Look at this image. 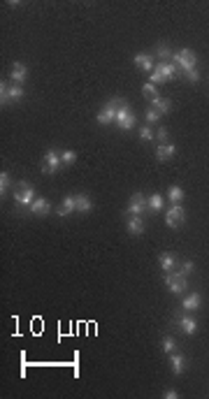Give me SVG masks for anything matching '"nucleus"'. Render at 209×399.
Masks as SVG:
<instances>
[{"label":"nucleus","mask_w":209,"mask_h":399,"mask_svg":"<svg viewBox=\"0 0 209 399\" xmlns=\"http://www.w3.org/2000/svg\"><path fill=\"white\" fill-rule=\"evenodd\" d=\"M119 105H121V98H112V100H107V102L103 105V109L98 112L95 121H98L100 125H112V123H116Z\"/></svg>","instance_id":"obj_3"},{"label":"nucleus","mask_w":209,"mask_h":399,"mask_svg":"<svg viewBox=\"0 0 209 399\" xmlns=\"http://www.w3.org/2000/svg\"><path fill=\"white\" fill-rule=\"evenodd\" d=\"M200 302H202V297H200V293H190L186 299H184V311H195L200 306Z\"/></svg>","instance_id":"obj_20"},{"label":"nucleus","mask_w":209,"mask_h":399,"mask_svg":"<svg viewBox=\"0 0 209 399\" xmlns=\"http://www.w3.org/2000/svg\"><path fill=\"white\" fill-rule=\"evenodd\" d=\"M61 160H63V165H65V167L75 165V162H77V151H75V149H65V151H61Z\"/></svg>","instance_id":"obj_28"},{"label":"nucleus","mask_w":209,"mask_h":399,"mask_svg":"<svg viewBox=\"0 0 209 399\" xmlns=\"http://www.w3.org/2000/svg\"><path fill=\"white\" fill-rule=\"evenodd\" d=\"M133 63H135V65H137V67H140L142 72H149V75H151L153 70H156V65H153V56H151V54H137V56L133 58Z\"/></svg>","instance_id":"obj_13"},{"label":"nucleus","mask_w":209,"mask_h":399,"mask_svg":"<svg viewBox=\"0 0 209 399\" xmlns=\"http://www.w3.org/2000/svg\"><path fill=\"white\" fill-rule=\"evenodd\" d=\"M23 95H26V88H23V86H19V84H7L5 79L0 81V105H2V107L19 102Z\"/></svg>","instance_id":"obj_1"},{"label":"nucleus","mask_w":209,"mask_h":399,"mask_svg":"<svg viewBox=\"0 0 209 399\" xmlns=\"http://www.w3.org/2000/svg\"><path fill=\"white\" fill-rule=\"evenodd\" d=\"M156 70L163 75V79H165V81H170V79H177V77H179V67L174 65L172 60H170V63H158V65H156Z\"/></svg>","instance_id":"obj_15"},{"label":"nucleus","mask_w":209,"mask_h":399,"mask_svg":"<svg viewBox=\"0 0 209 399\" xmlns=\"http://www.w3.org/2000/svg\"><path fill=\"white\" fill-rule=\"evenodd\" d=\"M172 63L179 67V70H193L195 63H198V56H195V51L193 49H179V51H174L172 54Z\"/></svg>","instance_id":"obj_5"},{"label":"nucleus","mask_w":209,"mask_h":399,"mask_svg":"<svg viewBox=\"0 0 209 399\" xmlns=\"http://www.w3.org/2000/svg\"><path fill=\"white\" fill-rule=\"evenodd\" d=\"M125 228H128V232L133 235V237H140L144 232V220L142 216H128V223H125Z\"/></svg>","instance_id":"obj_18"},{"label":"nucleus","mask_w":209,"mask_h":399,"mask_svg":"<svg viewBox=\"0 0 209 399\" xmlns=\"http://www.w3.org/2000/svg\"><path fill=\"white\" fill-rule=\"evenodd\" d=\"M184 75H186V79H188V81H193V84H198V81H200V72L195 70V67H193V70H186Z\"/></svg>","instance_id":"obj_34"},{"label":"nucleus","mask_w":209,"mask_h":399,"mask_svg":"<svg viewBox=\"0 0 209 399\" xmlns=\"http://www.w3.org/2000/svg\"><path fill=\"white\" fill-rule=\"evenodd\" d=\"M186 220V211L181 204H172L170 211L165 214V223H167V228H179L181 223Z\"/></svg>","instance_id":"obj_9"},{"label":"nucleus","mask_w":209,"mask_h":399,"mask_svg":"<svg viewBox=\"0 0 209 399\" xmlns=\"http://www.w3.org/2000/svg\"><path fill=\"white\" fill-rule=\"evenodd\" d=\"M163 195H158V193H153L151 198H146V204H149V209L151 211H161L163 209Z\"/></svg>","instance_id":"obj_27"},{"label":"nucleus","mask_w":209,"mask_h":399,"mask_svg":"<svg viewBox=\"0 0 209 399\" xmlns=\"http://www.w3.org/2000/svg\"><path fill=\"white\" fill-rule=\"evenodd\" d=\"M163 281H165V285H167V290H170L172 295H184V293H186V288H188L186 276H181L179 272H177V274L167 272V274L163 276Z\"/></svg>","instance_id":"obj_6"},{"label":"nucleus","mask_w":209,"mask_h":399,"mask_svg":"<svg viewBox=\"0 0 209 399\" xmlns=\"http://www.w3.org/2000/svg\"><path fill=\"white\" fill-rule=\"evenodd\" d=\"M35 188L30 186L28 181H19V186L14 190V202H17V207L19 209H30V204L35 202Z\"/></svg>","instance_id":"obj_2"},{"label":"nucleus","mask_w":209,"mask_h":399,"mask_svg":"<svg viewBox=\"0 0 209 399\" xmlns=\"http://www.w3.org/2000/svg\"><path fill=\"white\" fill-rule=\"evenodd\" d=\"M193 269H195V265L190 262V260H184L179 265V274L181 276H188V274H193Z\"/></svg>","instance_id":"obj_30"},{"label":"nucleus","mask_w":209,"mask_h":399,"mask_svg":"<svg viewBox=\"0 0 209 399\" xmlns=\"http://www.w3.org/2000/svg\"><path fill=\"white\" fill-rule=\"evenodd\" d=\"M12 179H10V172H0V195L5 198V193L10 190Z\"/></svg>","instance_id":"obj_29"},{"label":"nucleus","mask_w":209,"mask_h":399,"mask_svg":"<svg viewBox=\"0 0 209 399\" xmlns=\"http://www.w3.org/2000/svg\"><path fill=\"white\" fill-rule=\"evenodd\" d=\"M151 107L156 109V112H161V114H167L172 109V102L170 100H165V98H158V100H153L151 102Z\"/></svg>","instance_id":"obj_26"},{"label":"nucleus","mask_w":209,"mask_h":399,"mask_svg":"<svg viewBox=\"0 0 209 399\" xmlns=\"http://www.w3.org/2000/svg\"><path fill=\"white\" fill-rule=\"evenodd\" d=\"M174 153H177V146H174L172 142H167V144H158V149H156V158H158V160L163 162V160H170Z\"/></svg>","instance_id":"obj_19"},{"label":"nucleus","mask_w":209,"mask_h":399,"mask_svg":"<svg viewBox=\"0 0 209 399\" xmlns=\"http://www.w3.org/2000/svg\"><path fill=\"white\" fill-rule=\"evenodd\" d=\"M149 209V204H146V198H144L142 193H135L133 198L128 200V207H125V214L128 216H144Z\"/></svg>","instance_id":"obj_8"},{"label":"nucleus","mask_w":209,"mask_h":399,"mask_svg":"<svg viewBox=\"0 0 209 399\" xmlns=\"http://www.w3.org/2000/svg\"><path fill=\"white\" fill-rule=\"evenodd\" d=\"M174 325H177L184 334H195L198 332V320H195L193 316H188V314L174 316Z\"/></svg>","instance_id":"obj_10"},{"label":"nucleus","mask_w":209,"mask_h":399,"mask_svg":"<svg viewBox=\"0 0 209 399\" xmlns=\"http://www.w3.org/2000/svg\"><path fill=\"white\" fill-rule=\"evenodd\" d=\"M149 81H151L153 86H158V84H165V79H163V75L158 72V70H153L151 75H149Z\"/></svg>","instance_id":"obj_33"},{"label":"nucleus","mask_w":209,"mask_h":399,"mask_svg":"<svg viewBox=\"0 0 209 399\" xmlns=\"http://www.w3.org/2000/svg\"><path fill=\"white\" fill-rule=\"evenodd\" d=\"M158 119H161V112H156L153 107H149L146 109V123H156Z\"/></svg>","instance_id":"obj_32"},{"label":"nucleus","mask_w":209,"mask_h":399,"mask_svg":"<svg viewBox=\"0 0 209 399\" xmlns=\"http://www.w3.org/2000/svg\"><path fill=\"white\" fill-rule=\"evenodd\" d=\"M61 165H63V160H61V153H58L56 149H49V151L44 153L42 162H40V170H42V174H54Z\"/></svg>","instance_id":"obj_7"},{"label":"nucleus","mask_w":209,"mask_h":399,"mask_svg":"<svg viewBox=\"0 0 209 399\" xmlns=\"http://www.w3.org/2000/svg\"><path fill=\"white\" fill-rule=\"evenodd\" d=\"M156 140H158L161 144H167V142H170V140H167V130H165V128H161V130L156 133Z\"/></svg>","instance_id":"obj_35"},{"label":"nucleus","mask_w":209,"mask_h":399,"mask_svg":"<svg viewBox=\"0 0 209 399\" xmlns=\"http://www.w3.org/2000/svg\"><path fill=\"white\" fill-rule=\"evenodd\" d=\"M161 348H163V353H165V355L174 353V351H177V339H174V337H170V334H167V337H163Z\"/></svg>","instance_id":"obj_24"},{"label":"nucleus","mask_w":209,"mask_h":399,"mask_svg":"<svg viewBox=\"0 0 209 399\" xmlns=\"http://www.w3.org/2000/svg\"><path fill=\"white\" fill-rule=\"evenodd\" d=\"M116 125H119L121 130H130V128H135V125H137V116H135V112L130 109L128 100H124V98H121V105H119Z\"/></svg>","instance_id":"obj_4"},{"label":"nucleus","mask_w":209,"mask_h":399,"mask_svg":"<svg viewBox=\"0 0 209 399\" xmlns=\"http://www.w3.org/2000/svg\"><path fill=\"white\" fill-rule=\"evenodd\" d=\"M158 262H161V269L167 274V272H172V269L177 267V256L170 253V251H163L161 256H158Z\"/></svg>","instance_id":"obj_17"},{"label":"nucleus","mask_w":209,"mask_h":399,"mask_svg":"<svg viewBox=\"0 0 209 399\" xmlns=\"http://www.w3.org/2000/svg\"><path fill=\"white\" fill-rule=\"evenodd\" d=\"M163 397H165V399H177V397H179V392H177V390H165V395H163Z\"/></svg>","instance_id":"obj_36"},{"label":"nucleus","mask_w":209,"mask_h":399,"mask_svg":"<svg viewBox=\"0 0 209 399\" xmlns=\"http://www.w3.org/2000/svg\"><path fill=\"white\" fill-rule=\"evenodd\" d=\"M142 93H144V98H146L149 102H153V100H158V98H161V95H158V88H156L151 81H146V84H144Z\"/></svg>","instance_id":"obj_25"},{"label":"nucleus","mask_w":209,"mask_h":399,"mask_svg":"<svg viewBox=\"0 0 209 399\" xmlns=\"http://www.w3.org/2000/svg\"><path fill=\"white\" fill-rule=\"evenodd\" d=\"M28 211L33 214V216H42V219H44L49 211H51V204H49V200H47V198H35V202L30 204V209H28Z\"/></svg>","instance_id":"obj_12"},{"label":"nucleus","mask_w":209,"mask_h":399,"mask_svg":"<svg viewBox=\"0 0 209 399\" xmlns=\"http://www.w3.org/2000/svg\"><path fill=\"white\" fill-rule=\"evenodd\" d=\"M72 211H77V195H65V198H63V204L58 207V216L65 219V216H70Z\"/></svg>","instance_id":"obj_16"},{"label":"nucleus","mask_w":209,"mask_h":399,"mask_svg":"<svg viewBox=\"0 0 209 399\" xmlns=\"http://www.w3.org/2000/svg\"><path fill=\"white\" fill-rule=\"evenodd\" d=\"M172 54H174V51H172L167 44H158V47H156V56L161 58V63H170Z\"/></svg>","instance_id":"obj_23"},{"label":"nucleus","mask_w":209,"mask_h":399,"mask_svg":"<svg viewBox=\"0 0 209 399\" xmlns=\"http://www.w3.org/2000/svg\"><path fill=\"white\" fill-rule=\"evenodd\" d=\"M170 369L174 376H181L184 374V369H186V358L181 355V353H170Z\"/></svg>","instance_id":"obj_14"},{"label":"nucleus","mask_w":209,"mask_h":399,"mask_svg":"<svg viewBox=\"0 0 209 399\" xmlns=\"http://www.w3.org/2000/svg\"><path fill=\"white\" fill-rule=\"evenodd\" d=\"M167 200H170L172 204H181L184 202V190L179 186H170L167 188Z\"/></svg>","instance_id":"obj_22"},{"label":"nucleus","mask_w":209,"mask_h":399,"mask_svg":"<svg viewBox=\"0 0 209 399\" xmlns=\"http://www.w3.org/2000/svg\"><path fill=\"white\" fill-rule=\"evenodd\" d=\"M10 79L14 81V84H19V86H23L26 84V79H28V67L23 65V63H12V67H10Z\"/></svg>","instance_id":"obj_11"},{"label":"nucleus","mask_w":209,"mask_h":399,"mask_svg":"<svg viewBox=\"0 0 209 399\" xmlns=\"http://www.w3.org/2000/svg\"><path fill=\"white\" fill-rule=\"evenodd\" d=\"M91 209H93V202H91V198H88L86 193H79V195H77V211L86 214V211H91Z\"/></svg>","instance_id":"obj_21"},{"label":"nucleus","mask_w":209,"mask_h":399,"mask_svg":"<svg viewBox=\"0 0 209 399\" xmlns=\"http://www.w3.org/2000/svg\"><path fill=\"white\" fill-rule=\"evenodd\" d=\"M140 140H142V142H151L153 140V130L149 125H142V128H140Z\"/></svg>","instance_id":"obj_31"}]
</instances>
